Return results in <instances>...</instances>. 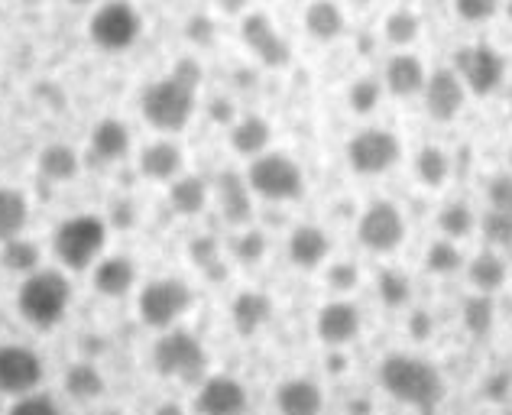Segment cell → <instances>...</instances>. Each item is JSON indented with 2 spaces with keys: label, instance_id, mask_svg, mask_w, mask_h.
I'll use <instances>...</instances> for the list:
<instances>
[{
  "label": "cell",
  "instance_id": "6da1fadb",
  "mask_svg": "<svg viewBox=\"0 0 512 415\" xmlns=\"http://www.w3.org/2000/svg\"><path fill=\"white\" fill-rule=\"evenodd\" d=\"M380 383L383 390L419 412H431L444 399V377L435 364L412 354H389L380 360Z\"/></svg>",
  "mask_w": 512,
  "mask_h": 415
},
{
  "label": "cell",
  "instance_id": "7a4b0ae2",
  "mask_svg": "<svg viewBox=\"0 0 512 415\" xmlns=\"http://www.w3.org/2000/svg\"><path fill=\"white\" fill-rule=\"evenodd\" d=\"M72 286L69 279L56 270H36L23 279L17 292V309L33 328H56L69 312Z\"/></svg>",
  "mask_w": 512,
  "mask_h": 415
},
{
  "label": "cell",
  "instance_id": "3957f363",
  "mask_svg": "<svg viewBox=\"0 0 512 415\" xmlns=\"http://www.w3.org/2000/svg\"><path fill=\"white\" fill-rule=\"evenodd\" d=\"M195 95H198V88L185 85L182 78H175V75L146 85L143 101H140L146 124H153L163 133H179L195 114Z\"/></svg>",
  "mask_w": 512,
  "mask_h": 415
},
{
  "label": "cell",
  "instance_id": "277c9868",
  "mask_svg": "<svg viewBox=\"0 0 512 415\" xmlns=\"http://www.w3.org/2000/svg\"><path fill=\"white\" fill-rule=\"evenodd\" d=\"M56 257L69 266V270L82 273L101 257V250L107 247V227L94 214H75V218L62 221L56 227Z\"/></svg>",
  "mask_w": 512,
  "mask_h": 415
},
{
  "label": "cell",
  "instance_id": "5b68a950",
  "mask_svg": "<svg viewBox=\"0 0 512 415\" xmlns=\"http://www.w3.org/2000/svg\"><path fill=\"white\" fill-rule=\"evenodd\" d=\"M153 367H156L159 377L195 383V380L205 377L208 354H205V347H201V341L195 338V334L169 328L153 347Z\"/></svg>",
  "mask_w": 512,
  "mask_h": 415
},
{
  "label": "cell",
  "instance_id": "8992f818",
  "mask_svg": "<svg viewBox=\"0 0 512 415\" xmlns=\"http://www.w3.org/2000/svg\"><path fill=\"white\" fill-rule=\"evenodd\" d=\"M250 192L269 202H295L305 192L302 169L286 153H260L247 169Z\"/></svg>",
  "mask_w": 512,
  "mask_h": 415
},
{
  "label": "cell",
  "instance_id": "52a82bcc",
  "mask_svg": "<svg viewBox=\"0 0 512 415\" xmlns=\"http://www.w3.org/2000/svg\"><path fill=\"white\" fill-rule=\"evenodd\" d=\"M188 309H192V289L182 279H153L140 292V318L156 331H169Z\"/></svg>",
  "mask_w": 512,
  "mask_h": 415
},
{
  "label": "cell",
  "instance_id": "ba28073f",
  "mask_svg": "<svg viewBox=\"0 0 512 415\" xmlns=\"http://www.w3.org/2000/svg\"><path fill=\"white\" fill-rule=\"evenodd\" d=\"M402 156V143L396 133H389L383 127H367L357 137H350L347 143V159L350 169L360 176H380V172L393 169Z\"/></svg>",
  "mask_w": 512,
  "mask_h": 415
},
{
  "label": "cell",
  "instance_id": "9c48e42d",
  "mask_svg": "<svg viewBox=\"0 0 512 415\" xmlns=\"http://www.w3.org/2000/svg\"><path fill=\"white\" fill-rule=\"evenodd\" d=\"M88 30H91L94 46L117 52V49H127L137 43L143 20H140L137 7L127 4V0H111V4H104L101 10H94Z\"/></svg>",
  "mask_w": 512,
  "mask_h": 415
},
{
  "label": "cell",
  "instance_id": "30bf717a",
  "mask_svg": "<svg viewBox=\"0 0 512 415\" xmlns=\"http://www.w3.org/2000/svg\"><path fill=\"white\" fill-rule=\"evenodd\" d=\"M457 75H461V82L474 91V95L487 98L493 95L496 88L503 85L506 78V59L496 52L493 46L487 43H477V46H464L457 52Z\"/></svg>",
  "mask_w": 512,
  "mask_h": 415
},
{
  "label": "cell",
  "instance_id": "8fae6325",
  "mask_svg": "<svg viewBox=\"0 0 512 415\" xmlns=\"http://www.w3.org/2000/svg\"><path fill=\"white\" fill-rule=\"evenodd\" d=\"M357 237L373 253H393L406 240V221L393 202H373L357 224Z\"/></svg>",
  "mask_w": 512,
  "mask_h": 415
},
{
  "label": "cell",
  "instance_id": "7c38bea8",
  "mask_svg": "<svg viewBox=\"0 0 512 415\" xmlns=\"http://www.w3.org/2000/svg\"><path fill=\"white\" fill-rule=\"evenodd\" d=\"M43 380V364L39 357L23 344L0 347V393L4 396H26L33 393Z\"/></svg>",
  "mask_w": 512,
  "mask_h": 415
},
{
  "label": "cell",
  "instance_id": "4fadbf2b",
  "mask_svg": "<svg viewBox=\"0 0 512 415\" xmlns=\"http://www.w3.org/2000/svg\"><path fill=\"white\" fill-rule=\"evenodd\" d=\"M240 36L250 46V52H256V59L269 69H286L292 62V46L282 39V33L273 26V20L266 13H247L244 23H240Z\"/></svg>",
  "mask_w": 512,
  "mask_h": 415
},
{
  "label": "cell",
  "instance_id": "5bb4252c",
  "mask_svg": "<svg viewBox=\"0 0 512 415\" xmlns=\"http://www.w3.org/2000/svg\"><path fill=\"white\" fill-rule=\"evenodd\" d=\"M247 390L234 377H208L195 396L198 415H244Z\"/></svg>",
  "mask_w": 512,
  "mask_h": 415
},
{
  "label": "cell",
  "instance_id": "9a60e30c",
  "mask_svg": "<svg viewBox=\"0 0 512 415\" xmlns=\"http://www.w3.org/2000/svg\"><path fill=\"white\" fill-rule=\"evenodd\" d=\"M425 107L435 120H454L464 107V82L454 69H438L425 82Z\"/></svg>",
  "mask_w": 512,
  "mask_h": 415
},
{
  "label": "cell",
  "instance_id": "2e32d148",
  "mask_svg": "<svg viewBox=\"0 0 512 415\" xmlns=\"http://www.w3.org/2000/svg\"><path fill=\"white\" fill-rule=\"evenodd\" d=\"M318 338L328 347H344L360 334V312L350 302H328L318 312Z\"/></svg>",
  "mask_w": 512,
  "mask_h": 415
},
{
  "label": "cell",
  "instance_id": "e0dca14e",
  "mask_svg": "<svg viewBox=\"0 0 512 415\" xmlns=\"http://www.w3.org/2000/svg\"><path fill=\"white\" fill-rule=\"evenodd\" d=\"M321 406H325V396H321V386L315 380L292 377L276 386L279 415H321Z\"/></svg>",
  "mask_w": 512,
  "mask_h": 415
},
{
  "label": "cell",
  "instance_id": "ac0fdd59",
  "mask_svg": "<svg viewBox=\"0 0 512 415\" xmlns=\"http://www.w3.org/2000/svg\"><path fill=\"white\" fill-rule=\"evenodd\" d=\"M247 176L240 172H221L218 176V198H221V214L227 224H247L253 218V198H250Z\"/></svg>",
  "mask_w": 512,
  "mask_h": 415
},
{
  "label": "cell",
  "instance_id": "d6986e66",
  "mask_svg": "<svg viewBox=\"0 0 512 415\" xmlns=\"http://www.w3.org/2000/svg\"><path fill=\"white\" fill-rule=\"evenodd\" d=\"M331 253V237L315 224L295 227V234L289 240V257L299 270H318Z\"/></svg>",
  "mask_w": 512,
  "mask_h": 415
},
{
  "label": "cell",
  "instance_id": "ffe728a7",
  "mask_svg": "<svg viewBox=\"0 0 512 415\" xmlns=\"http://www.w3.org/2000/svg\"><path fill=\"white\" fill-rule=\"evenodd\" d=\"M269 318H273V299H269L266 292L247 289V292H240L231 305V321L240 338H253Z\"/></svg>",
  "mask_w": 512,
  "mask_h": 415
},
{
  "label": "cell",
  "instance_id": "44dd1931",
  "mask_svg": "<svg viewBox=\"0 0 512 415\" xmlns=\"http://www.w3.org/2000/svg\"><path fill=\"white\" fill-rule=\"evenodd\" d=\"M133 283H137V266L130 257H107L94 266V289L101 296L120 299L133 289Z\"/></svg>",
  "mask_w": 512,
  "mask_h": 415
},
{
  "label": "cell",
  "instance_id": "7402d4cb",
  "mask_svg": "<svg viewBox=\"0 0 512 415\" xmlns=\"http://www.w3.org/2000/svg\"><path fill=\"white\" fill-rule=\"evenodd\" d=\"M425 82H428V75H425V65L415 59V56H393L386 65V88L393 91L396 98H412V95H419V91H425Z\"/></svg>",
  "mask_w": 512,
  "mask_h": 415
},
{
  "label": "cell",
  "instance_id": "603a6c76",
  "mask_svg": "<svg viewBox=\"0 0 512 415\" xmlns=\"http://www.w3.org/2000/svg\"><path fill=\"white\" fill-rule=\"evenodd\" d=\"M140 172L146 179L156 182H172L182 172V150L169 140H159L153 146H146L140 153Z\"/></svg>",
  "mask_w": 512,
  "mask_h": 415
},
{
  "label": "cell",
  "instance_id": "cb8c5ba5",
  "mask_svg": "<svg viewBox=\"0 0 512 415\" xmlns=\"http://www.w3.org/2000/svg\"><path fill=\"white\" fill-rule=\"evenodd\" d=\"M130 150V133L127 127L120 124V120L107 117L101 124H94L91 130V153L104 159V163H117V159H124Z\"/></svg>",
  "mask_w": 512,
  "mask_h": 415
},
{
  "label": "cell",
  "instance_id": "d4e9b609",
  "mask_svg": "<svg viewBox=\"0 0 512 415\" xmlns=\"http://www.w3.org/2000/svg\"><path fill=\"white\" fill-rule=\"evenodd\" d=\"M269 137H273V130H269V124L263 117H244V120H237V124L231 127V146L240 153V156H250L256 159L260 153H266V146H269Z\"/></svg>",
  "mask_w": 512,
  "mask_h": 415
},
{
  "label": "cell",
  "instance_id": "484cf974",
  "mask_svg": "<svg viewBox=\"0 0 512 415\" xmlns=\"http://www.w3.org/2000/svg\"><path fill=\"white\" fill-rule=\"evenodd\" d=\"M305 26L315 39H338L344 33V10L334 0H312L305 10Z\"/></svg>",
  "mask_w": 512,
  "mask_h": 415
},
{
  "label": "cell",
  "instance_id": "4316f807",
  "mask_svg": "<svg viewBox=\"0 0 512 415\" xmlns=\"http://www.w3.org/2000/svg\"><path fill=\"white\" fill-rule=\"evenodd\" d=\"M26 221H30V205H26V198L13 189H0V244L20 237Z\"/></svg>",
  "mask_w": 512,
  "mask_h": 415
},
{
  "label": "cell",
  "instance_id": "83f0119b",
  "mask_svg": "<svg viewBox=\"0 0 512 415\" xmlns=\"http://www.w3.org/2000/svg\"><path fill=\"white\" fill-rule=\"evenodd\" d=\"M169 202L172 208L185 214V218H192V214L205 211V202H208V192H205V182L198 176H179L169 182Z\"/></svg>",
  "mask_w": 512,
  "mask_h": 415
},
{
  "label": "cell",
  "instance_id": "f1b7e54d",
  "mask_svg": "<svg viewBox=\"0 0 512 415\" xmlns=\"http://www.w3.org/2000/svg\"><path fill=\"white\" fill-rule=\"evenodd\" d=\"M470 283H474V289L483 292V296H493V292H500L506 283V263L490 250L477 253L474 263H470Z\"/></svg>",
  "mask_w": 512,
  "mask_h": 415
},
{
  "label": "cell",
  "instance_id": "f546056e",
  "mask_svg": "<svg viewBox=\"0 0 512 415\" xmlns=\"http://www.w3.org/2000/svg\"><path fill=\"white\" fill-rule=\"evenodd\" d=\"M39 172L49 179V182H69L78 176V156L72 146L65 143H52L39 153Z\"/></svg>",
  "mask_w": 512,
  "mask_h": 415
},
{
  "label": "cell",
  "instance_id": "4dcf8cb0",
  "mask_svg": "<svg viewBox=\"0 0 512 415\" xmlns=\"http://www.w3.org/2000/svg\"><path fill=\"white\" fill-rule=\"evenodd\" d=\"M104 377L101 370L94 364H72L69 370H65V390H69L72 399H82V403H88V399H98L104 393Z\"/></svg>",
  "mask_w": 512,
  "mask_h": 415
},
{
  "label": "cell",
  "instance_id": "1f68e13d",
  "mask_svg": "<svg viewBox=\"0 0 512 415\" xmlns=\"http://www.w3.org/2000/svg\"><path fill=\"white\" fill-rule=\"evenodd\" d=\"M415 172L428 189H441L451 176V159L441 146H422L419 156H415Z\"/></svg>",
  "mask_w": 512,
  "mask_h": 415
},
{
  "label": "cell",
  "instance_id": "d6a6232c",
  "mask_svg": "<svg viewBox=\"0 0 512 415\" xmlns=\"http://www.w3.org/2000/svg\"><path fill=\"white\" fill-rule=\"evenodd\" d=\"M0 263H4L7 270H13V273H36L39 247L33 244V240H26V237H13L4 244V250H0Z\"/></svg>",
  "mask_w": 512,
  "mask_h": 415
},
{
  "label": "cell",
  "instance_id": "836d02e7",
  "mask_svg": "<svg viewBox=\"0 0 512 415\" xmlns=\"http://www.w3.org/2000/svg\"><path fill=\"white\" fill-rule=\"evenodd\" d=\"M493 299L477 292V296H470L464 302V328L474 334V338H487L493 331Z\"/></svg>",
  "mask_w": 512,
  "mask_h": 415
},
{
  "label": "cell",
  "instance_id": "e575fe53",
  "mask_svg": "<svg viewBox=\"0 0 512 415\" xmlns=\"http://www.w3.org/2000/svg\"><path fill=\"white\" fill-rule=\"evenodd\" d=\"M438 227H441V234L448 240H461V237H467L470 231H474V211H470L467 205H461V202H451L438 214Z\"/></svg>",
  "mask_w": 512,
  "mask_h": 415
},
{
  "label": "cell",
  "instance_id": "d590c367",
  "mask_svg": "<svg viewBox=\"0 0 512 415\" xmlns=\"http://www.w3.org/2000/svg\"><path fill=\"white\" fill-rule=\"evenodd\" d=\"M188 253H192V260L198 270H205V276L211 279H221L224 276V263H221V247L214 237H195L192 247H188Z\"/></svg>",
  "mask_w": 512,
  "mask_h": 415
},
{
  "label": "cell",
  "instance_id": "8d00e7d4",
  "mask_svg": "<svg viewBox=\"0 0 512 415\" xmlns=\"http://www.w3.org/2000/svg\"><path fill=\"white\" fill-rule=\"evenodd\" d=\"M425 263H428V270H431V273L448 276V273H457V270H461L464 257H461V250L454 247V240L444 237V240H435V244L428 247Z\"/></svg>",
  "mask_w": 512,
  "mask_h": 415
},
{
  "label": "cell",
  "instance_id": "74e56055",
  "mask_svg": "<svg viewBox=\"0 0 512 415\" xmlns=\"http://www.w3.org/2000/svg\"><path fill=\"white\" fill-rule=\"evenodd\" d=\"M376 286H380V299L389 305V309H399V305L409 302V276L402 270H380V276H376Z\"/></svg>",
  "mask_w": 512,
  "mask_h": 415
},
{
  "label": "cell",
  "instance_id": "f35d334b",
  "mask_svg": "<svg viewBox=\"0 0 512 415\" xmlns=\"http://www.w3.org/2000/svg\"><path fill=\"white\" fill-rule=\"evenodd\" d=\"M419 26H422V20L415 17L412 10H393L386 17V36H389V43L409 46V43L419 39Z\"/></svg>",
  "mask_w": 512,
  "mask_h": 415
},
{
  "label": "cell",
  "instance_id": "ab89813d",
  "mask_svg": "<svg viewBox=\"0 0 512 415\" xmlns=\"http://www.w3.org/2000/svg\"><path fill=\"white\" fill-rule=\"evenodd\" d=\"M380 95H383V85L376 82V78H357L347 91V101L357 114H370L373 107L380 104Z\"/></svg>",
  "mask_w": 512,
  "mask_h": 415
},
{
  "label": "cell",
  "instance_id": "60d3db41",
  "mask_svg": "<svg viewBox=\"0 0 512 415\" xmlns=\"http://www.w3.org/2000/svg\"><path fill=\"white\" fill-rule=\"evenodd\" d=\"M483 237L490 244H512V214L490 208V214L483 218Z\"/></svg>",
  "mask_w": 512,
  "mask_h": 415
},
{
  "label": "cell",
  "instance_id": "b9f144b4",
  "mask_svg": "<svg viewBox=\"0 0 512 415\" xmlns=\"http://www.w3.org/2000/svg\"><path fill=\"white\" fill-rule=\"evenodd\" d=\"M7 415H59V406L46 393H26L10 406Z\"/></svg>",
  "mask_w": 512,
  "mask_h": 415
},
{
  "label": "cell",
  "instance_id": "7bdbcfd3",
  "mask_svg": "<svg viewBox=\"0 0 512 415\" xmlns=\"http://www.w3.org/2000/svg\"><path fill=\"white\" fill-rule=\"evenodd\" d=\"M487 198H490V208L493 211H506L512 214V176L509 172H500V176H493L490 185H487Z\"/></svg>",
  "mask_w": 512,
  "mask_h": 415
},
{
  "label": "cell",
  "instance_id": "ee69618b",
  "mask_svg": "<svg viewBox=\"0 0 512 415\" xmlns=\"http://www.w3.org/2000/svg\"><path fill=\"white\" fill-rule=\"evenodd\" d=\"M234 253H237V260H240V263H247V266L260 263V260H263V253H266V237H263V234H256V231L240 234V237H237V244H234Z\"/></svg>",
  "mask_w": 512,
  "mask_h": 415
},
{
  "label": "cell",
  "instance_id": "f6af8a7d",
  "mask_svg": "<svg viewBox=\"0 0 512 415\" xmlns=\"http://www.w3.org/2000/svg\"><path fill=\"white\" fill-rule=\"evenodd\" d=\"M454 10L461 20L480 23V20H490L493 13L500 10V0H454Z\"/></svg>",
  "mask_w": 512,
  "mask_h": 415
},
{
  "label": "cell",
  "instance_id": "bcb514c9",
  "mask_svg": "<svg viewBox=\"0 0 512 415\" xmlns=\"http://www.w3.org/2000/svg\"><path fill=\"white\" fill-rule=\"evenodd\" d=\"M360 283V270L350 260H341V263H334L331 270H328V286L331 289H338V292H350V289H357Z\"/></svg>",
  "mask_w": 512,
  "mask_h": 415
},
{
  "label": "cell",
  "instance_id": "7dc6e473",
  "mask_svg": "<svg viewBox=\"0 0 512 415\" xmlns=\"http://www.w3.org/2000/svg\"><path fill=\"white\" fill-rule=\"evenodd\" d=\"M172 75H175V78H182V82H185V85H192V88L201 85V65H198L195 59H179V62H175Z\"/></svg>",
  "mask_w": 512,
  "mask_h": 415
},
{
  "label": "cell",
  "instance_id": "c3c4849f",
  "mask_svg": "<svg viewBox=\"0 0 512 415\" xmlns=\"http://www.w3.org/2000/svg\"><path fill=\"white\" fill-rule=\"evenodd\" d=\"M188 36H192L198 46H205L214 39V23L208 17H192L188 20Z\"/></svg>",
  "mask_w": 512,
  "mask_h": 415
},
{
  "label": "cell",
  "instance_id": "681fc988",
  "mask_svg": "<svg viewBox=\"0 0 512 415\" xmlns=\"http://www.w3.org/2000/svg\"><path fill=\"white\" fill-rule=\"evenodd\" d=\"M409 334L415 341H428V334H431V315L428 312H412V318H409Z\"/></svg>",
  "mask_w": 512,
  "mask_h": 415
},
{
  "label": "cell",
  "instance_id": "f907efd6",
  "mask_svg": "<svg viewBox=\"0 0 512 415\" xmlns=\"http://www.w3.org/2000/svg\"><path fill=\"white\" fill-rule=\"evenodd\" d=\"M114 208H117V224H133V205H130V202H127V205H124V202H117Z\"/></svg>",
  "mask_w": 512,
  "mask_h": 415
},
{
  "label": "cell",
  "instance_id": "816d5d0a",
  "mask_svg": "<svg viewBox=\"0 0 512 415\" xmlns=\"http://www.w3.org/2000/svg\"><path fill=\"white\" fill-rule=\"evenodd\" d=\"M503 386H506V377H500V380H493V383H487V396H493V399H500L506 390H503Z\"/></svg>",
  "mask_w": 512,
  "mask_h": 415
},
{
  "label": "cell",
  "instance_id": "f5cc1de1",
  "mask_svg": "<svg viewBox=\"0 0 512 415\" xmlns=\"http://www.w3.org/2000/svg\"><path fill=\"white\" fill-rule=\"evenodd\" d=\"M211 111H214V117H224V120H231V107H227V101H214V107H211Z\"/></svg>",
  "mask_w": 512,
  "mask_h": 415
},
{
  "label": "cell",
  "instance_id": "db71d44e",
  "mask_svg": "<svg viewBox=\"0 0 512 415\" xmlns=\"http://www.w3.org/2000/svg\"><path fill=\"white\" fill-rule=\"evenodd\" d=\"M344 364H347V360H344L341 354H331V357H328V370H331V373H344Z\"/></svg>",
  "mask_w": 512,
  "mask_h": 415
},
{
  "label": "cell",
  "instance_id": "11a10c76",
  "mask_svg": "<svg viewBox=\"0 0 512 415\" xmlns=\"http://www.w3.org/2000/svg\"><path fill=\"white\" fill-rule=\"evenodd\" d=\"M244 4H247V0H221V7H224V10H231V13H234V10H240Z\"/></svg>",
  "mask_w": 512,
  "mask_h": 415
},
{
  "label": "cell",
  "instance_id": "9f6ffc18",
  "mask_svg": "<svg viewBox=\"0 0 512 415\" xmlns=\"http://www.w3.org/2000/svg\"><path fill=\"white\" fill-rule=\"evenodd\" d=\"M159 415H182V409L179 406H163V409H159Z\"/></svg>",
  "mask_w": 512,
  "mask_h": 415
},
{
  "label": "cell",
  "instance_id": "6f0895ef",
  "mask_svg": "<svg viewBox=\"0 0 512 415\" xmlns=\"http://www.w3.org/2000/svg\"><path fill=\"white\" fill-rule=\"evenodd\" d=\"M69 4H75V7H88L91 0H69Z\"/></svg>",
  "mask_w": 512,
  "mask_h": 415
},
{
  "label": "cell",
  "instance_id": "680465c9",
  "mask_svg": "<svg viewBox=\"0 0 512 415\" xmlns=\"http://www.w3.org/2000/svg\"><path fill=\"white\" fill-rule=\"evenodd\" d=\"M422 415H435V409H431V412H422Z\"/></svg>",
  "mask_w": 512,
  "mask_h": 415
},
{
  "label": "cell",
  "instance_id": "91938a15",
  "mask_svg": "<svg viewBox=\"0 0 512 415\" xmlns=\"http://www.w3.org/2000/svg\"><path fill=\"white\" fill-rule=\"evenodd\" d=\"M509 17H512V4H509Z\"/></svg>",
  "mask_w": 512,
  "mask_h": 415
},
{
  "label": "cell",
  "instance_id": "94428289",
  "mask_svg": "<svg viewBox=\"0 0 512 415\" xmlns=\"http://www.w3.org/2000/svg\"><path fill=\"white\" fill-rule=\"evenodd\" d=\"M506 415H512V412H506Z\"/></svg>",
  "mask_w": 512,
  "mask_h": 415
},
{
  "label": "cell",
  "instance_id": "6125c7cd",
  "mask_svg": "<svg viewBox=\"0 0 512 415\" xmlns=\"http://www.w3.org/2000/svg\"><path fill=\"white\" fill-rule=\"evenodd\" d=\"M509 159H512V156H509Z\"/></svg>",
  "mask_w": 512,
  "mask_h": 415
}]
</instances>
